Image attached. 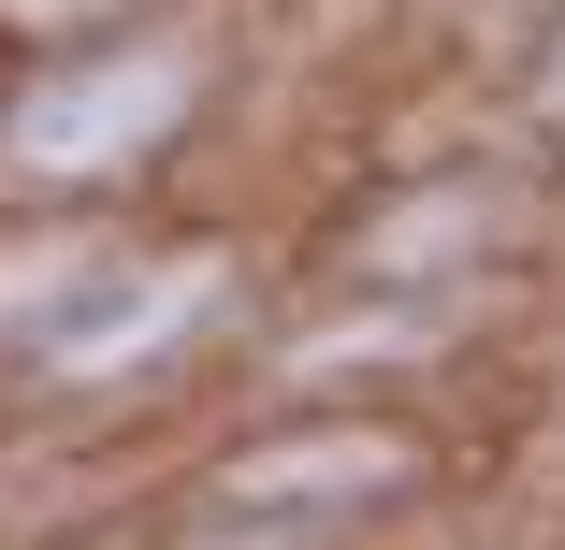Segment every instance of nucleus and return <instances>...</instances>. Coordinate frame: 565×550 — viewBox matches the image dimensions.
Here are the masks:
<instances>
[{"label":"nucleus","instance_id":"2","mask_svg":"<svg viewBox=\"0 0 565 550\" xmlns=\"http://www.w3.org/2000/svg\"><path fill=\"white\" fill-rule=\"evenodd\" d=\"M392 478V450H305V464H247V507H276V493H377Z\"/></svg>","mask_w":565,"mask_h":550},{"label":"nucleus","instance_id":"1","mask_svg":"<svg viewBox=\"0 0 565 550\" xmlns=\"http://www.w3.org/2000/svg\"><path fill=\"white\" fill-rule=\"evenodd\" d=\"M189 101V73L174 58H131V73H73V87H44V101H15V160L30 174H87V160H131L160 117Z\"/></svg>","mask_w":565,"mask_h":550},{"label":"nucleus","instance_id":"3","mask_svg":"<svg viewBox=\"0 0 565 550\" xmlns=\"http://www.w3.org/2000/svg\"><path fill=\"white\" fill-rule=\"evenodd\" d=\"M15 15H87V0H15Z\"/></svg>","mask_w":565,"mask_h":550}]
</instances>
